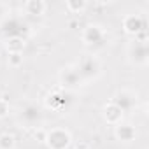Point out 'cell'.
<instances>
[{
    "label": "cell",
    "instance_id": "cell-1",
    "mask_svg": "<svg viewBox=\"0 0 149 149\" xmlns=\"http://www.w3.org/2000/svg\"><path fill=\"white\" fill-rule=\"evenodd\" d=\"M126 56L128 61L132 65L137 67H146L149 63V49H147V42H139V40H132L126 47Z\"/></svg>",
    "mask_w": 149,
    "mask_h": 149
},
{
    "label": "cell",
    "instance_id": "cell-2",
    "mask_svg": "<svg viewBox=\"0 0 149 149\" xmlns=\"http://www.w3.org/2000/svg\"><path fill=\"white\" fill-rule=\"evenodd\" d=\"M72 142L70 132L65 128H51L46 135V146L49 149H67Z\"/></svg>",
    "mask_w": 149,
    "mask_h": 149
},
{
    "label": "cell",
    "instance_id": "cell-3",
    "mask_svg": "<svg viewBox=\"0 0 149 149\" xmlns=\"http://www.w3.org/2000/svg\"><path fill=\"white\" fill-rule=\"evenodd\" d=\"M77 72H79L81 79H84V81L95 79V77L100 76V72H102V63L95 56H84L79 61V65H77Z\"/></svg>",
    "mask_w": 149,
    "mask_h": 149
},
{
    "label": "cell",
    "instance_id": "cell-4",
    "mask_svg": "<svg viewBox=\"0 0 149 149\" xmlns=\"http://www.w3.org/2000/svg\"><path fill=\"white\" fill-rule=\"evenodd\" d=\"M123 30H125V33L135 37L139 32L147 30V23L140 14H126L123 18Z\"/></svg>",
    "mask_w": 149,
    "mask_h": 149
},
{
    "label": "cell",
    "instance_id": "cell-5",
    "mask_svg": "<svg viewBox=\"0 0 149 149\" xmlns=\"http://www.w3.org/2000/svg\"><path fill=\"white\" fill-rule=\"evenodd\" d=\"M111 102H114L123 112H128V111H132L133 105L137 104V93L132 91V90H119V91L114 95V98H112Z\"/></svg>",
    "mask_w": 149,
    "mask_h": 149
},
{
    "label": "cell",
    "instance_id": "cell-6",
    "mask_svg": "<svg viewBox=\"0 0 149 149\" xmlns=\"http://www.w3.org/2000/svg\"><path fill=\"white\" fill-rule=\"evenodd\" d=\"M81 76H79V72H77V68H74V67H67V68H63L61 72H60V83H61V86L63 88H68V90H72V88H77L79 84H81Z\"/></svg>",
    "mask_w": 149,
    "mask_h": 149
},
{
    "label": "cell",
    "instance_id": "cell-7",
    "mask_svg": "<svg viewBox=\"0 0 149 149\" xmlns=\"http://www.w3.org/2000/svg\"><path fill=\"white\" fill-rule=\"evenodd\" d=\"M102 116H104V119H105V123H107V125L116 126V125H119V123L123 121L125 112H123V111H121V109L114 104V102H107V104L104 105Z\"/></svg>",
    "mask_w": 149,
    "mask_h": 149
},
{
    "label": "cell",
    "instance_id": "cell-8",
    "mask_svg": "<svg viewBox=\"0 0 149 149\" xmlns=\"http://www.w3.org/2000/svg\"><path fill=\"white\" fill-rule=\"evenodd\" d=\"M105 37V32L100 25H88L84 30H83V40L86 44H97V42H102Z\"/></svg>",
    "mask_w": 149,
    "mask_h": 149
},
{
    "label": "cell",
    "instance_id": "cell-9",
    "mask_svg": "<svg viewBox=\"0 0 149 149\" xmlns=\"http://www.w3.org/2000/svg\"><path fill=\"white\" fill-rule=\"evenodd\" d=\"M42 114H40V109L33 104H26L25 107H21L19 111V119L26 125H35L37 121H40Z\"/></svg>",
    "mask_w": 149,
    "mask_h": 149
},
{
    "label": "cell",
    "instance_id": "cell-10",
    "mask_svg": "<svg viewBox=\"0 0 149 149\" xmlns=\"http://www.w3.org/2000/svg\"><path fill=\"white\" fill-rule=\"evenodd\" d=\"M114 135L118 140L121 142H132L135 137H137V130L132 126V125H125V123H119L114 126Z\"/></svg>",
    "mask_w": 149,
    "mask_h": 149
},
{
    "label": "cell",
    "instance_id": "cell-11",
    "mask_svg": "<svg viewBox=\"0 0 149 149\" xmlns=\"http://www.w3.org/2000/svg\"><path fill=\"white\" fill-rule=\"evenodd\" d=\"M23 9L30 16H42L47 11V4L44 0H28V2L23 4Z\"/></svg>",
    "mask_w": 149,
    "mask_h": 149
},
{
    "label": "cell",
    "instance_id": "cell-12",
    "mask_svg": "<svg viewBox=\"0 0 149 149\" xmlns=\"http://www.w3.org/2000/svg\"><path fill=\"white\" fill-rule=\"evenodd\" d=\"M4 46H6V51L9 54H13V53H23V49H25V39L19 37V35H13V37H9L6 40Z\"/></svg>",
    "mask_w": 149,
    "mask_h": 149
},
{
    "label": "cell",
    "instance_id": "cell-13",
    "mask_svg": "<svg viewBox=\"0 0 149 149\" xmlns=\"http://www.w3.org/2000/svg\"><path fill=\"white\" fill-rule=\"evenodd\" d=\"M65 9L68 13H72V14H83L88 9V2L86 0H67Z\"/></svg>",
    "mask_w": 149,
    "mask_h": 149
},
{
    "label": "cell",
    "instance_id": "cell-14",
    "mask_svg": "<svg viewBox=\"0 0 149 149\" xmlns=\"http://www.w3.org/2000/svg\"><path fill=\"white\" fill-rule=\"evenodd\" d=\"M46 105H47L49 109H53V111H58V109L63 105V95H61V93H58V91L49 93V95H47V98H46Z\"/></svg>",
    "mask_w": 149,
    "mask_h": 149
},
{
    "label": "cell",
    "instance_id": "cell-15",
    "mask_svg": "<svg viewBox=\"0 0 149 149\" xmlns=\"http://www.w3.org/2000/svg\"><path fill=\"white\" fill-rule=\"evenodd\" d=\"M14 147H16V137L13 133L0 135V149H14Z\"/></svg>",
    "mask_w": 149,
    "mask_h": 149
},
{
    "label": "cell",
    "instance_id": "cell-16",
    "mask_svg": "<svg viewBox=\"0 0 149 149\" xmlns=\"http://www.w3.org/2000/svg\"><path fill=\"white\" fill-rule=\"evenodd\" d=\"M7 65L11 68H19L23 65V53H13L7 56Z\"/></svg>",
    "mask_w": 149,
    "mask_h": 149
},
{
    "label": "cell",
    "instance_id": "cell-17",
    "mask_svg": "<svg viewBox=\"0 0 149 149\" xmlns=\"http://www.w3.org/2000/svg\"><path fill=\"white\" fill-rule=\"evenodd\" d=\"M46 135H47V130H44V128H40V126H35V130H33V139H35L37 142H46Z\"/></svg>",
    "mask_w": 149,
    "mask_h": 149
},
{
    "label": "cell",
    "instance_id": "cell-18",
    "mask_svg": "<svg viewBox=\"0 0 149 149\" xmlns=\"http://www.w3.org/2000/svg\"><path fill=\"white\" fill-rule=\"evenodd\" d=\"M7 112H9V104H7L6 100L0 98V118H6Z\"/></svg>",
    "mask_w": 149,
    "mask_h": 149
}]
</instances>
